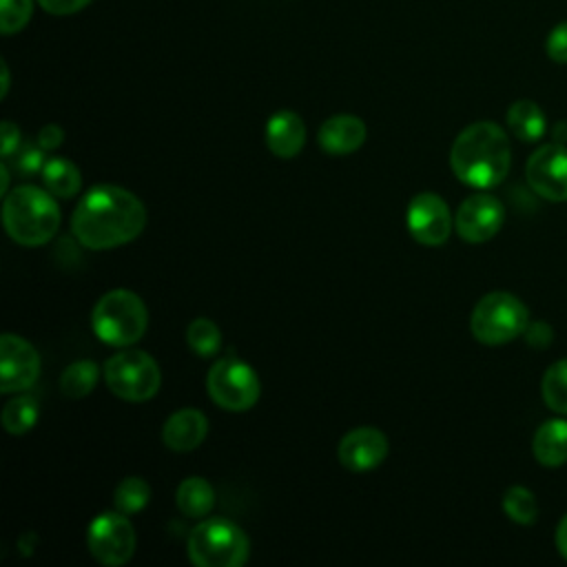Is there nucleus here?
<instances>
[{
    "mask_svg": "<svg viewBox=\"0 0 567 567\" xmlns=\"http://www.w3.org/2000/svg\"><path fill=\"white\" fill-rule=\"evenodd\" d=\"M146 208L137 195L115 184L89 188L71 215V233L82 248L111 250L142 235Z\"/></svg>",
    "mask_w": 567,
    "mask_h": 567,
    "instance_id": "nucleus-1",
    "label": "nucleus"
},
{
    "mask_svg": "<svg viewBox=\"0 0 567 567\" xmlns=\"http://www.w3.org/2000/svg\"><path fill=\"white\" fill-rule=\"evenodd\" d=\"M512 164V148L505 131L489 120L465 126L450 148L452 173L472 188L498 186Z\"/></svg>",
    "mask_w": 567,
    "mask_h": 567,
    "instance_id": "nucleus-2",
    "label": "nucleus"
},
{
    "mask_svg": "<svg viewBox=\"0 0 567 567\" xmlns=\"http://www.w3.org/2000/svg\"><path fill=\"white\" fill-rule=\"evenodd\" d=\"M47 188L22 184L4 195L2 224L7 235L27 248L53 239L60 228V206Z\"/></svg>",
    "mask_w": 567,
    "mask_h": 567,
    "instance_id": "nucleus-3",
    "label": "nucleus"
},
{
    "mask_svg": "<svg viewBox=\"0 0 567 567\" xmlns=\"http://www.w3.org/2000/svg\"><path fill=\"white\" fill-rule=\"evenodd\" d=\"M148 326V310L140 295L115 288L102 295L91 312V328L102 343L128 348L137 343Z\"/></svg>",
    "mask_w": 567,
    "mask_h": 567,
    "instance_id": "nucleus-4",
    "label": "nucleus"
},
{
    "mask_svg": "<svg viewBox=\"0 0 567 567\" xmlns=\"http://www.w3.org/2000/svg\"><path fill=\"white\" fill-rule=\"evenodd\" d=\"M186 551L195 567H241L250 556V540L233 520L204 518L190 529Z\"/></svg>",
    "mask_w": 567,
    "mask_h": 567,
    "instance_id": "nucleus-5",
    "label": "nucleus"
},
{
    "mask_svg": "<svg viewBox=\"0 0 567 567\" xmlns=\"http://www.w3.org/2000/svg\"><path fill=\"white\" fill-rule=\"evenodd\" d=\"M529 312L525 303L503 290L481 297L470 317V330L476 341L485 346H501L525 332Z\"/></svg>",
    "mask_w": 567,
    "mask_h": 567,
    "instance_id": "nucleus-6",
    "label": "nucleus"
},
{
    "mask_svg": "<svg viewBox=\"0 0 567 567\" xmlns=\"http://www.w3.org/2000/svg\"><path fill=\"white\" fill-rule=\"evenodd\" d=\"M106 388L131 403L148 401L162 385V372L157 361L142 350H122L104 363Z\"/></svg>",
    "mask_w": 567,
    "mask_h": 567,
    "instance_id": "nucleus-7",
    "label": "nucleus"
},
{
    "mask_svg": "<svg viewBox=\"0 0 567 567\" xmlns=\"http://www.w3.org/2000/svg\"><path fill=\"white\" fill-rule=\"evenodd\" d=\"M206 390L210 401L226 412L250 410L261 394V381L252 365L230 354L217 359L206 377Z\"/></svg>",
    "mask_w": 567,
    "mask_h": 567,
    "instance_id": "nucleus-8",
    "label": "nucleus"
},
{
    "mask_svg": "<svg viewBox=\"0 0 567 567\" xmlns=\"http://www.w3.org/2000/svg\"><path fill=\"white\" fill-rule=\"evenodd\" d=\"M137 536L126 514L102 512L86 527L89 554L104 567H120L135 554Z\"/></svg>",
    "mask_w": 567,
    "mask_h": 567,
    "instance_id": "nucleus-9",
    "label": "nucleus"
},
{
    "mask_svg": "<svg viewBox=\"0 0 567 567\" xmlns=\"http://www.w3.org/2000/svg\"><path fill=\"white\" fill-rule=\"evenodd\" d=\"M405 226L414 241L434 248L447 241L454 219L443 197L425 190L410 199L405 210Z\"/></svg>",
    "mask_w": 567,
    "mask_h": 567,
    "instance_id": "nucleus-10",
    "label": "nucleus"
},
{
    "mask_svg": "<svg viewBox=\"0 0 567 567\" xmlns=\"http://www.w3.org/2000/svg\"><path fill=\"white\" fill-rule=\"evenodd\" d=\"M529 188L547 202H567V148L558 142L536 148L525 166Z\"/></svg>",
    "mask_w": 567,
    "mask_h": 567,
    "instance_id": "nucleus-11",
    "label": "nucleus"
},
{
    "mask_svg": "<svg viewBox=\"0 0 567 567\" xmlns=\"http://www.w3.org/2000/svg\"><path fill=\"white\" fill-rule=\"evenodd\" d=\"M40 374L38 350L20 334L4 332L0 337V392H24Z\"/></svg>",
    "mask_w": 567,
    "mask_h": 567,
    "instance_id": "nucleus-12",
    "label": "nucleus"
},
{
    "mask_svg": "<svg viewBox=\"0 0 567 567\" xmlns=\"http://www.w3.org/2000/svg\"><path fill=\"white\" fill-rule=\"evenodd\" d=\"M505 221L501 199L487 193H474L461 202L454 215V230L467 244H483L492 239Z\"/></svg>",
    "mask_w": 567,
    "mask_h": 567,
    "instance_id": "nucleus-13",
    "label": "nucleus"
},
{
    "mask_svg": "<svg viewBox=\"0 0 567 567\" xmlns=\"http://www.w3.org/2000/svg\"><path fill=\"white\" fill-rule=\"evenodd\" d=\"M388 452V436L372 425L350 430L337 445V458L350 472H370L379 467L385 461Z\"/></svg>",
    "mask_w": 567,
    "mask_h": 567,
    "instance_id": "nucleus-14",
    "label": "nucleus"
},
{
    "mask_svg": "<svg viewBox=\"0 0 567 567\" xmlns=\"http://www.w3.org/2000/svg\"><path fill=\"white\" fill-rule=\"evenodd\" d=\"M365 135H368V128L361 117L350 113H339L328 117L319 126L317 142L328 155H350L363 146Z\"/></svg>",
    "mask_w": 567,
    "mask_h": 567,
    "instance_id": "nucleus-15",
    "label": "nucleus"
},
{
    "mask_svg": "<svg viewBox=\"0 0 567 567\" xmlns=\"http://www.w3.org/2000/svg\"><path fill=\"white\" fill-rule=\"evenodd\" d=\"M266 146L279 159H292L306 144L303 120L295 111H277L266 122Z\"/></svg>",
    "mask_w": 567,
    "mask_h": 567,
    "instance_id": "nucleus-16",
    "label": "nucleus"
},
{
    "mask_svg": "<svg viewBox=\"0 0 567 567\" xmlns=\"http://www.w3.org/2000/svg\"><path fill=\"white\" fill-rule=\"evenodd\" d=\"M208 434V419L195 408H184L173 412L164 427L162 441L173 452H193L197 450Z\"/></svg>",
    "mask_w": 567,
    "mask_h": 567,
    "instance_id": "nucleus-17",
    "label": "nucleus"
},
{
    "mask_svg": "<svg viewBox=\"0 0 567 567\" xmlns=\"http://www.w3.org/2000/svg\"><path fill=\"white\" fill-rule=\"evenodd\" d=\"M534 458L545 467H558L567 463V421L549 419L545 421L532 441Z\"/></svg>",
    "mask_w": 567,
    "mask_h": 567,
    "instance_id": "nucleus-18",
    "label": "nucleus"
},
{
    "mask_svg": "<svg viewBox=\"0 0 567 567\" xmlns=\"http://www.w3.org/2000/svg\"><path fill=\"white\" fill-rule=\"evenodd\" d=\"M505 120H507V128L514 133V137L520 142H527V144L538 142L547 131L545 113L532 100H516L507 109Z\"/></svg>",
    "mask_w": 567,
    "mask_h": 567,
    "instance_id": "nucleus-19",
    "label": "nucleus"
},
{
    "mask_svg": "<svg viewBox=\"0 0 567 567\" xmlns=\"http://www.w3.org/2000/svg\"><path fill=\"white\" fill-rule=\"evenodd\" d=\"M177 509L188 518H206L215 505V489L202 476H188L175 492Z\"/></svg>",
    "mask_w": 567,
    "mask_h": 567,
    "instance_id": "nucleus-20",
    "label": "nucleus"
},
{
    "mask_svg": "<svg viewBox=\"0 0 567 567\" xmlns=\"http://www.w3.org/2000/svg\"><path fill=\"white\" fill-rule=\"evenodd\" d=\"M42 182H44V188L60 199L75 197L82 188L80 168L66 157L47 159L42 166Z\"/></svg>",
    "mask_w": 567,
    "mask_h": 567,
    "instance_id": "nucleus-21",
    "label": "nucleus"
},
{
    "mask_svg": "<svg viewBox=\"0 0 567 567\" xmlns=\"http://www.w3.org/2000/svg\"><path fill=\"white\" fill-rule=\"evenodd\" d=\"M97 379H100V368L89 359H80L64 368L60 377V390L69 399H82L93 392Z\"/></svg>",
    "mask_w": 567,
    "mask_h": 567,
    "instance_id": "nucleus-22",
    "label": "nucleus"
},
{
    "mask_svg": "<svg viewBox=\"0 0 567 567\" xmlns=\"http://www.w3.org/2000/svg\"><path fill=\"white\" fill-rule=\"evenodd\" d=\"M38 401L29 394H18L2 408V427L9 434H24L38 423Z\"/></svg>",
    "mask_w": 567,
    "mask_h": 567,
    "instance_id": "nucleus-23",
    "label": "nucleus"
},
{
    "mask_svg": "<svg viewBox=\"0 0 567 567\" xmlns=\"http://www.w3.org/2000/svg\"><path fill=\"white\" fill-rule=\"evenodd\" d=\"M540 394L549 410L567 414V359L551 363L540 381Z\"/></svg>",
    "mask_w": 567,
    "mask_h": 567,
    "instance_id": "nucleus-24",
    "label": "nucleus"
},
{
    "mask_svg": "<svg viewBox=\"0 0 567 567\" xmlns=\"http://www.w3.org/2000/svg\"><path fill=\"white\" fill-rule=\"evenodd\" d=\"M151 501V485L140 476H126L117 483L113 494V505L117 512L133 516L142 512Z\"/></svg>",
    "mask_w": 567,
    "mask_h": 567,
    "instance_id": "nucleus-25",
    "label": "nucleus"
},
{
    "mask_svg": "<svg viewBox=\"0 0 567 567\" xmlns=\"http://www.w3.org/2000/svg\"><path fill=\"white\" fill-rule=\"evenodd\" d=\"M186 343H188L190 352L206 359V357H213V354L219 352L221 332H219L215 321H210L206 317H197L186 328Z\"/></svg>",
    "mask_w": 567,
    "mask_h": 567,
    "instance_id": "nucleus-26",
    "label": "nucleus"
},
{
    "mask_svg": "<svg viewBox=\"0 0 567 567\" xmlns=\"http://www.w3.org/2000/svg\"><path fill=\"white\" fill-rule=\"evenodd\" d=\"M503 512L518 525H532L538 518V501L527 487L512 485L503 494Z\"/></svg>",
    "mask_w": 567,
    "mask_h": 567,
    "instance_id": "nucleus-27",
    "label": "nucleus"
},
{
    "mask_svg": "<svg viewBox=\"0 0 567 567\" xmlns=\"http://www.w3.org/2000/svg\"><path fill=\"white\" fill-rule=\"evenodd\" d=\"M33 13V0H2L0 4V31L4 35L18 33L27 27Z\"/></svg>",
    "mask_w": 567,
    "mask_h": 567,
    "instance_id": "nucleus-28",
    "label": "nucleus"
},
{
    "mask_svg": "<svg viewBox=\"0 0 567 567\" xmlns=\"http://www.w3.org/2000/svg\"><path fill=\"white\" fill-rule=\"evenodd\" d=\"M545 51L549 55V60L558 62V64H567V20L558 22L545 42Z\"/></svg>",
    "mask_w": 567,
    "mask_h": 567,
    "instance_id": "nucleus-29",
    "label": "nucleus"
},
{
    "mask_svg": "<svg viewBox=\"0 0 567 567\" xmlns=\"http://www.w3.org/2000/svg\"><path fill=\"white\" fill-rule=\"evenodd\" d=\"M13 155H16L18 171L24 173V175L42 171V166H44V148H40L38 142H35V146H31V144L20 146Z\"/></svg>",
    "mask_w": 567,
    "mask_h": 567,
    "instance_id": "nucleus-30",
    "label": "nucleus"
},
{
    "mask_svg": "<svg viewBox=\"0 0 567 567\" xmlns=\"http://www.w3.org/2000/svg\"><path fill=\"white\" fill-rule=\"evenodd\" d=\"M20 146H22V142H20L18 126L13 122L4 120L2 126H0V153H2V157L9 159Z\"/></svg>",
    "mask_w": 567,
    "mask_h": 567,
    "instance_id": "nucleus-31",
    "label": "nucleus"
},
{
    "mask_svg": "<svg viewBox=\"0 0 567 567\" xmlns=\"http://www.w3.org/2000/svg\"><path fill=\"white\" fill-rule=\"evenodd\" d=\"M91 0H38V4L53 16H71L82 11Z\"/></svg>",
    "mask_w": 567,
    "mask_h": 567,
    "instance_id": "nucleus-32",
    "label": "nucleus"
},
{
    "mask_svg": "<svg viewBox=\"0 0 567 567\" xmlns=\"http://www.w3.org/2000/svg\"><path fill=\"white\" fill-rule=\"evenodd\" d=\"M64 142V131L60 124H44L38 133V146L44 151H53Z\"/></svg>",
    "mask_w": 567,
    "mask_h": 567,
    "instance_id": "nucleus-33",
    "label": "nucleus"
},
{
    "mask_svg": "<svg viewBox=\"0 0 567 567\" xmlns=\"http://www.w3.org/2000/svg\"><path fill=\"white\" fill-rule=\"evenodd\" d=\"M554 540H556V549H558V554L567 560V514L560 518V523H558V527H556V536H554Z\"/></svg>",
    "mask_w": 567,
    "mask_h": 567,
    "instance_id": "nucleus-34",
    "label": "nucleus"
},
{
    "mask_svg": "<svg viewBox=\"0 0 567 567\" xmlns=\"http://www.w3.org/2000/svg\"><path fill=\"white\" fill-rule=\"evenodd\" d=\"M0 193H2V197L9 193V168H7V164L2 162L0 164Z\"/></svg>",
    "mask_w": 567,
    "mask_h": 567,
    "instance_id": "nucleus-35",
    "label": "nucleus"
},
{
    "mask_svg": "<svg viewBox=\"0 0 567 567\" xmlns=\"http://www.w3.org/2000/svg\"><path fill=\"white\" fill-rule=\"evenodd\" d=\"M0 69H2V89H0V97H4L7 91H9V69H7V62H4V60L0 62Z\"/></svg>",
    "mask_w": 567,
    "mask_h": 567,
    "instance_id": "nucleus-36",
    "label": "nucleus"
}]
</instances>
